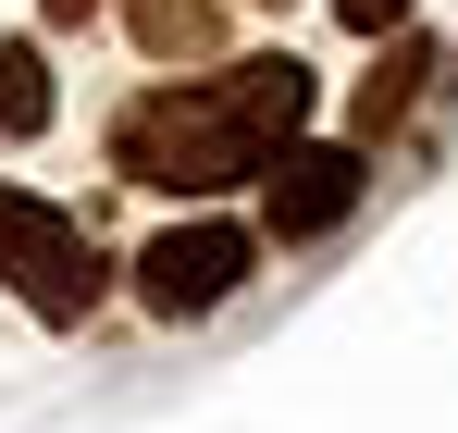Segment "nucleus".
I'll return each instance as SVG.
<instances>
[{
	"mask_svg": "<svg viewBox=\"0 0 458 433\" xmlns=\"http://www.w3.org/2000/svg\"><path fill=\"white\" fill-rule=\"evenodd\" d=\"M310 137V63L298 50H248L224 74H161L112 112V174L161 186V199H224L260 186V161Z\"/></svg>",
	"mask_w": 458,
	"mask_h": 433,
	"instance_id": "1",
	"label": "nucleus"
},
{
	"mask_svg": "<svg viewBox=\"0 0 458 433\" xmlns=\"http://www.w3.org/2000/svg\"><path fill=\"white\" fill-rule=\"evenodd\" d=\"M0 285L25 297V322L75 335L87 310L112 297V248L87 235V211L38 199V186H0Z\"/></svg>",
	"mask_w": 458,
	"mask_h": 433,
	"instance_id": "2",
	"label": "nucleus"
},
{
	"mask_svg": "<svg viewBox=\"0 0 458 433\" xmlns=\"http://www.w3.org/2000/svg\"><path fill=\"white\" fill-rule=\"evenodd\" d=\"M248 273H260V223H235V211L161 223L149 248L124 260V285H137V310H149V322H211Z\"/></svg>",
	"mask_w": 458,
	"mask_h": 433,
	"instance_id": "3",
	"label": "nucleus"
},
{
	"mask_svg": "<svg viewBox=\"0 0 458 433\" xmlns=\"http://www.w3.org/2000/svg\"><path fill=\"white\" fill-rule=\"evenodd\" d=\"M360 199H372V149L285 137L273 161H260V248H310V235H335Z\"/></svg>",
	"mask_w": 458,
	"mask_h": 433,
	"instance_id": "4",
	"label": "nucleus"
},
{
	"mask_svg": "<svg viewBox=\"0 0 458 433\" xmlns=\"http://www.w3.org/2000/svg\"><path fill=\"white\" fill-rule=\"evenodd\" d=\"M434 63H446V50H434L421 25H396V38H372V74L347 87V149H384V137H396V124L421 112V87H434Z\"/></svg>",
	"mask_w": 458,
	"mask_h": 433,
	"instance_id": "5",
	"label": "nucleus"
},
{
	"mask_svg": "<svg viewBox=\"0 0 458 433\" xmlns=\"http://www.w3.org/2000/svg\"><path fill=\"white\" fill-rule=\"evenodd\" d=\"M124 38H137L161 74H199L224 50V0H124Z\"/></svg>",
	"mask_w": 458,
	"mask_h": 433,
	"instance_id": "6",
	"label": "nucleus"
},
{
	"mask_svg": "<svg viewBox=\"0 0 458 433\" xmlns=\"http://www.w3.org/2000/svg\"><path fill=\"white\" fill-rule=\"evenodd\" d=\"M50 112H63V87H50V50L38 38H0V137H50Z\"/></svg>",
	"mask_w": 458,
	"mask_h": 433,
	"instance_id": "7",
	"label": "nucleus"
},
{
	"mask_svg": "<svg viewBox=\"0 0 458 433\" xmlns=\"http://www.w3.org/2000/svg\"><path fill=\"white\" fill-rule=\"evenodd\" d=\"M409 13H421V0H335V25H347V38H396Z\"/></svg>",
	"mask_w": 458,
	"mask_h": 433,
	"instance_id": "8",
	"label": "nucleus"
},
{
	"mask_svg": "<svg viewBox=\"0 0 458 433\" xmlns=\"http://www.w3.org/2000/svg\"><path fill=\"white\" fill-rule=\"evenodd\" d=\"M87 13H112V0H38V25H50V38H75Z\"/></svg>",
	"mask_w": 458,
	"mask_h": 433,
	"instance_id": "9",
	"label": "nucleus"
},
{
	"mask_svg": "<svg viewBox=\"0 0 458 433\" xmlns=\"http://www.w3.org/2000/svg\"><path fill=\"white\" fill-rule=\"evenodd\" d=\"M260 13H285V0H260Z\"/></svg>",
	"mask_w": 458,
	"mask_h": 433,
	"instance_id": "10",
	"label": "nucleus"
},
{
	"mask_svg": "<svg viewBox=\"0 0 458 433\" xmlns=\"http://www.w3.org/2000/svg\"><path fill=\"white\" fill-rule=\"evenodd\" d=\"M446 63H458V50H446Z\"/></svg>",
	"mask_w": 458,
	"mask_h": 433,
	"instance_id": "11",
	"label": "nucleus"
}]
</instances>
